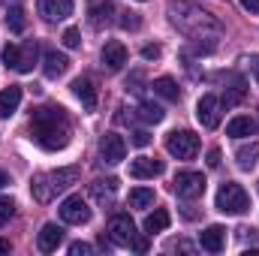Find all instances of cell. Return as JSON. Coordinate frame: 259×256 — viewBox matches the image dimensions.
Returning a JSON list of instances; mask_svg holds the SVG:
<instances>
[{"label": "cell", "mask_w": 259, "mask_h": 256, "mask_svg": "<svg viewBox=\"0 0 259 256\" xmlns=\"http://www.w3.org/2000/svg\"><path fill=\"white\" fill-rule=\"evenodd\" d=\"M72 136V124L61 106H39L30 115V139L42 151H64Z\"/></svg>", "instance_id": "6da1fadb"}, {"label": "cell", "mask_w": 259, "mask_h": 256, "mask_svg": "<svg viewBox=\"0 0 259 256\" xmlns=\"http://www.w3.org/2000/svg\"><path fill=\"white\" fill-rule=\"evenodd\" d=\"M169 21L181 33L193 36V39H211V36L223 33V24L208 9H202L196 3H187V0H172L169 3Z\"/></svg>", "instance_id": "7a4b0ae2"}, {"label": "cell", "mask_w": 259, "mask_h": 256, "mask_svg": "<svg viewBox=\"0 0 259 256\" xmlns=\"http://www.w3.org/2000/svg\"><path fill=\"white\" fill-rule=\"evenodd\" d=\"M36 55H39V46L33 39H27L24 46H3V52H0L3 64L9 69H15V72H33Z\"/></svg>", "instance_id": "3957f363"}, {"label": "cell", "mask_w": 259, "mask_h": 256, "mask_svg": "<svg viewBox=\"0 0 259 256\" xmlns=\"http://www.w3.org/2000/svg\"><path fill=\"white\" fill-rule=\"evenodd\" d=\"M217 211H223V214H244L247 208H250V196L247 190L241 187V184H232V181H226L220 190H217Z\"/></svg>", "instance_id": "277c9868"}, {"label": "cell", "mask_w": 259, "mask_h": 256, "mask_svg": "<svg viewBox=\"0 0 259 256\" xmlns=\"http://www.w3.org/2000/svg\"><path fill=\"white\" fill-rule=\"evenodd\" d=\"M166 151L172 157H178V160H193L199 154V136L193 130H175L166 139Z\"/></svg>", "instance_id": "5b68a950"}, {"label": "cell", "mask_w": 259, "mask_h": 256, "mask_svg": "<svg viewBox=\"0 0 259 256\" xmlns=\"http://www.w3.org/2000/svg\"><path fill=\"white\" fill-rule=\"evenodd\" d=\"M172 190L178 193L181 199H199L202 193H205V175L202 172H193V169H184V172H178L175 175V181H172Z\"/></svg>", "instance_id": "8992f818"}, {"label": "cell", "mask_w": 259, "mask_h": 256, "mask_svg": "<svg viewBox=\"0 0 259 256\" xmlns=\"http://www.w3.org/2000/svg\"><path fill=\"white\" fill-rule=\"evenodd\" d=\"M220 115H223V103H220V97L205 94V97L196 103V118H199V124H202L205 130H217L220 127Z\"/></svg>", "instance_id": "52a82bcc"}, {"label": "cell", "mask_w": 259, "mask_h": 256, "mask_svg": "<svg viewBox=\"0 0 259 256\" xmlns=\"http://www.w3.org/2000/svg\"><path fill=\"white\" fill-rule=\"evenodd\" d=\"M106 232H109V241H112V244H118V247H130V241L136 238V223L130 220L127 214H115V217L109 220Z\"/></svg>", "instance_id": "ba28073f"}, {"label": "cell", "mask_w": 259, "mask_h": 256, "mask_svg": "<svg viewBox=\"0 0 259 256\" xmlns=\"http://www.w3.org/2000/svg\"><path fill=\"white\" fill-rule=\"evenodd\" d=\"M61 220L69 223V226H81V223H88V220H91V208H88V202H84L81 196H66L64 202H61Z\"/></svg>", "instance_id": "9c48e42d"}, {"label": "cell", "mask_w": 259, "mask_h": 256, "mask_svg": "<svg viewBox=\"0 0 259 256\" xmlns=\"http://www.w3.org/2000/svg\"><path fill=\"white\" fill-rule=\"evenodd\" d=\"M100 157H103V163H109V166L121 163V160L127 157V142H124V136L106 133V136L100 139Z\"/></svg>", "instance_id": "30bf717a"}, {"label": "cell", "mask_w": 259, "mask_h": 256, "mask_svg": "<svg viewBox=\"0 0 259 256\" xmlns=\"http://www.w3.org/2000/svg\"><path fill=\"white\" fill-rule=\"evenodd\" d=\"M36 6H39V15L46 18V21H64L72 15V0H36Z\"/></svg>", "instance_id": "8fae6325"}, {"label": "cell", "mask_w": 259, "mask_h": 256, "mask_svg": "<svg viewBox=\"0 0 259 256\" xmlns=\"http://www.w3.org/2000/svg\"><path fill=\"white\" fill-rule=\"evenodd\" d=\"M163 160H157V157H136L133 163H130V175L133 178H157V175H163Z\"/></svg>", "instance_id": "7c38bea8"}, {"label": "cell", "mask_w": 259, "mask_h": 256, "mask_svg": "<svg viewBox=\"0 0 259 256\" xmlns=\"http://www.w3.org/2000/svg\"><path fill=\"white\" fill-rule=\"evenodd\" d=\"M61 244H64V229H61L58 223H46V226L39 229V235H36V247H39L42 253H55Z\"/></svg>", "instance_id": "4fadbf2b"}, {"label": "cell", "mask_w": 259, "mask_h": 256, "mask_svg": "<svg viewBox=\"0 0 259 256\" xmlns=\"http://www.w3.org/2000/svg\"><path fill=\"white\" fill-rule=\"evenodd\" d=\"M124 64H127V49H124V42L109 39V42L103 46V66H106L109 72H118V69H124Z\"/></svg>", "instance_id": "5bb4252c"}, {"label": "cell", "mask_w": 259, "mask_h": 256, "mask_svg": "<svg viewBox=\"0 0 259 256\" xmlns=\"http://www.w3.org/2000/svg\"><path fill=\"white\" fill-rule=\"evenodd\" d=\"M199 244H202V250H208V253H220L223 247H226V229L223 226H208L205 232H199Z\"/></svg>", "instance_id": "9a60e30c"}, {"label": "cell", "mask_w": 259, "mask_h": 256, "mask_svg": "<svg viewBox=\"0 0 259 256\" xmlns=\"http://www.w3.org/2000/svg\"><path fill=\"white\" fill-rule=\"evenodd\" d=\"M72 94L78 97V103L84 106V112H97V88L91 78H75L72 81Z\"/></svg>", "instance_id": "2e32d148"}, {"label": "cell", "mask_w": 259, "mask_h": 256, "mask_svg": "<svg viewBox=\"0 0 259 256\" xmlns=\"http://www.w3.org/2000/svg\"><path fill=\"white\" fill-rule=\"evenodd\" d=\"M112 12H115V3L112 0H88V15H91V24L94 27H103L112 21Z\"/></svg>", "instance_id": "e0dca14e"}, {"label": "cell", "mask_w": 259, "mask_h": 256, "mask_svg": "<svg viewBox=\"0 0 259 256\" xmlns=\"http://www.w3.org/2000/svg\"><path fill=\"white\" fill-rule=\"evenodd\" d=\"M21 106V88L18 84H9L0 91V118H12Z\"/></svg>", "instance_id": "ac0fdd59"}, {"label": "cell", "mask_w": 259, "mask_h": 256, "mask_svg": "<svg viewBox=\"0 0 259 256\" xmlns=\"http://www.w3.org/2000/svg\"><path fill=\"white\" fill-rule=\"evenodd\" d=\"M226 136L229 139H244V136H256V121L250 115H238L226 124Z\"/></svg>", "instance_id": "d6986e66"}, {"label": "cell", "mask_w": 259, "mask_h": 256, "mask_svg": "<svg viewBox=\"0 0 259 256\" xmlns=\"http://www.w3.org/2000/svg\"><path fill=\"white\" fill-rule=\"evenodd\" d=\"M42 64H46L42 69H46V75H49V78H61L66 69H69V61H66V55L55 52V49H49V52H46Z\"/></svg>", "instance_id": "ffe728a7"}, {"label": "cell", "mask_w": 259, "mask_h": 256, "mask_svg": "<svg viewBox=\"0 0 259 256\" xmlns=\"http://www.w3.org/2000/svg\"><path fill=\"white\" fill-rule=\"evenodd\" d=\"M154 94L157 97H163V100H169V103H178L181 100V88L175 84V78H169V75H160V78H154Z\"/></svg>", "instance_id": "44dd1931"}, {"label": "cell", "mask_w": 259, "mask_h": 256, "mask_svg": "<svg viewBox=\"0 0 259 256\" xmlns=\"http://www.w3.org/2000/svg\"><path fill=\"white\" fill-rule=\"evenodd\" d=\"M49 181H52V187H55V193L66 190V187H72L75 181H78V169L75 166H66V169H58V172H52L49 175Z\"/></svg>", "instance_id": "7402d4cb"}, {"label": "cell", "mask_w": 259, "mask_h": 256, "mask_svg": "<svg viewBox=\"0 0 259 256\" xmlns=\"http://www.w3.org/2000/svg\"><path fill=\"white\" fill-rule=\"evenodd\" d=\"M235 160H238V169L250 172V169L256 166V160H259V145H256V142H250V145H241V148L235 151Z\"/></svg>", "instance_id": "603a6c76"}, {"label": "cell", "mask_w": 259, "mask_h": 256, "mask_svg": "<svg viewBox=\"0 0 259 256\" xmlns=\"http://www.w3.org/2000/svg\"><path fill=\"white\" fill-rule=\"evenodd\" d=\"M30 190H33V199L36 202H52V196H55V187H52V181H49V175H36L33 178V184H30Z\"/></svg>", "instance_id": "cb8c5ba5"}, {"label": "cell", "mask_w": 259, "mask_h": 256, "mask_svg": "<svg viewBox=\"0 0 259 256\" xmlns=\"http://www.w3.org/2000/svg\"><path fill=\"white\" fill-rule=\"evenodd\" d=\"M163 229H169V211L166 208H157L154 214H148L145 217V232H163Z\"/></svg>", "instance_id": "d4e9b609"}, {"label": "cell", "mask_w": 259, "mask_h": 256, "mask_svg": "<svg viewBox=\"0 0 259 256\" xmlns=\"http://www.w3.org/2000/svg\"><path fill=\"white\" fill-rule=\"evenodd\" d=\"M244 97H247V88H244V81H241L238 75H232V88H226V97H223L220 103H226V109H229V106H238Z\"/></svg>", "instance_id": "484cf974"}, {"label": "cell", "mask_w": 259, "mask_h": 256, "mask_svg": "<svg viewBox=\"0 0 259 256\" xmlns=\"http://www.w3.org/2000/svg\"><path fill=\"white\" fill-rule=\"evenodd\" d=\"M115 190H118V181H115V178H109V181H94V184H91V193H94L103 205H109V202H112Z\"/></svg>", "instance_id": "4316f807"}, {"label": "cell", "mask_w": 259, "mask_h": 256, "mask_svg": "<svg viewBox=\"0 0 259 256\" xmlns=\"http://www.w3.org/2000/svg\"><path fill=\"white\" fill-rule=\"evenodd\" d=\"M139 118H142L145 124H160V121L166 118V112H163L157 103H139Z\"/></svg>", "instance_id": "83f0119b"}, {"label": "cell", "mask_w": 259, "mask_h": 256, "mask_svg": "<svg viewBox=\"0 0 259 256\" xmlns=\"http://www.w3.org/2000/svg\"><path fill=\"white\" fill-rule=\"evenodd\" d=\"M130 205L133 208H151L154 205V190L151 187H133L130 190Z\"/></svg>", "instance_id": "f1b7e54d"}, {"label": "cell", "mask_w": 259, "mask_h": 256, "mask_svg": "<svg viewBox=\"0 0 259 256\" xmlns=\"http://www.w3.org/2000/svg\"><path fill=\"white\" fill-rule=\"evenodd\" d=\"M6 27H9L12 33H24L27 18H24V9H21V6H12V9L6 12Z\"/></svg>", "instance_id": "f546056e"}, {"label": "cell", "mask_w": 259, "mask_h": 256, "mask_svg": "<svg viewBox=\"0 0 259 256\" xmlns=\"http://www.w3.org/2000/svg\"><path fill=\"white\" fill-rule=\"evenodd\" d=\"M12 214H15V202L9 196H0V226H6Z\"/></svg>", "instance_id": "4dcf8cb0"}, {"label": "cell", "mask_w": 259, "mask_h": 256, "mask_svg": "<svg viewBox=\"0 0 259 256\" xmlns=\"http://www.w3.org/2000/svg\"><path fill=\"white\" fill-rule=\"evenodd\" d=\"M130 142H133L136 148H148V145H151V133H148V130H136V133L130 136Z\"/></svg>", "instance_id": "1f68e13d"}, {"label": "cell", "mask_w": 259, "mask_h": 256, "mask_svg": "<svg viewBox=\"0 0 259 256\" xmlns=\"http://www.w3.org/2000/svg\"><path fill=\"white\" fill-rule=\"evenodd\" d=\"M64 46H66V49H78V46H81V39H78V30H75V27H66V30H64Z\"/></svg>", "instance_id": "d6a6232c"}, {"label": "cell", "mask_w": 259, "mask_h": 256, "mask_svg": "<svg viewBox=\"0 0 259 256\" xmlns=\"http://www.w3.org/2000/svg\"><path fill=\"white\" fill-rule=\"evenodd\" d=\"M88 253H94L91 244H84V241H72L69 244V256H88Z\"/></svg>", "instance_id": "836d02e7"}, {"label": "cell", "mask_w": 259, "mask_h": 256, "mask_svg": "<svg viewBox=\"0 0 259 256\" xmlns=\"http://www.w3.org/2000/svg\"><path fill=\"white\" fill-rule=\"evenodd\" d=\"M121 27H124V30H136V27H139V18H136V12H124V18H121Z\"/></svg>", "instance_id": "e575fe53"}, {"label": "cell", "mask_w": 259, "mask_h": 256, "mask_svg": "<svg viewBox=\"0 0 259 256\" xmlns=\"http://www.w3.org/2000/svg\"><path fill=\"white\" fill-rule=\"evenodd\" d=\"M142 58H145V61H157V58H160V46H145V49H142Z\"/></svg>", "instance_id": "d590c367"}, {"label": "cell", "mask_w": 259, "mask_h": 256, "mask_svg": "<svg viewBox=\"0 0 259 256\" xmlns=\"http://www.w3.org/2000/svg\"><path fill=\"white\" fill-rule=\"evenodd\" d=\"M130 247H133L136 253H145V250H148V238H142V235H136V238L130 241Z\"/></svg>", "instance_id": "8d00e7d4"}, {"label": "cell", "mask_w": 259, "mask_h": 256, "mask_svg": "<svg viewBox=\"0 0 259 256\" xmlns=\"http://www.w3.org/2000/svg\"><path fill=\"white\" fill-rule=\"evenodd\" d=\"M208 166H211V169H217V166H220V151H217V148H211V151H208Z\"/></svg>", "instance_id": "74e56055"}, {"label": "cell", "mask_w": 259, "mask_h": 256, "mask_svg": "<svg viewBox=\"0 0 259 256\" xmlns=\"http://www.w3.org/2000/svg\"><path fill=\"white\" fill-rule=\"evenodd\" d=\"M241 6H244L247 12H259V0H241Z\"/></svg>", "instance_id": "f35d334b"}, {"label": "cell", "mask_w": 259, "mask_h": 256, "mask_svg": "<svg viewBox=\"0 0 259 256\" xmlns=\"http://www.w3.org/2000/svg\"><path fill=\"white\" fill-rule=\"evenodd\" d=\"M250 72H253V78H256V84H259V55L250 58Z\"/></svg>", "instance_id": "ab89813d"}, {"label": "cell", "mask_w": 259, "mask_h": 256, "mask_svg": "<svg viewBox=\"0 0 259 256\" xmlns=\"http://www.w3.org/2000/svg\"><path fill=\"white\" fill-rule=\"evenodd\" d=\"M175 250H184V253H190V250H193V247H190V244H187V241H178V244H175Z\"/></svg>", "instance_id": "60d3db41"}, {"label": "cell", "mask_w": 259, "mask_h": 256, "mask_svg": "<svg viewBox=\"0 0 259 256\" xmlns=\"http://www.w3.org/2000/svg\"><path fill=\"white\" fill-rule=\"evenodd\" d=\"M0 253H9V241L6 238H0Z\"/></svg>", "instance_id": "b9f144b4"}, {"label": "cell", "mask_w": 259, "mask_h": 256, "mask_svg": "<svg viewBox=\"0 0 259 256\" xmlns=\"http://www.w3.org/2000/svg\"><path fill=\"white\" fill-rule=\"evenodd\" d=\"M3 184H9V178H6V175L0 172V187H3Z\"/></svg>", "instance_id": "7bdbcfd3"}]
</instances>
